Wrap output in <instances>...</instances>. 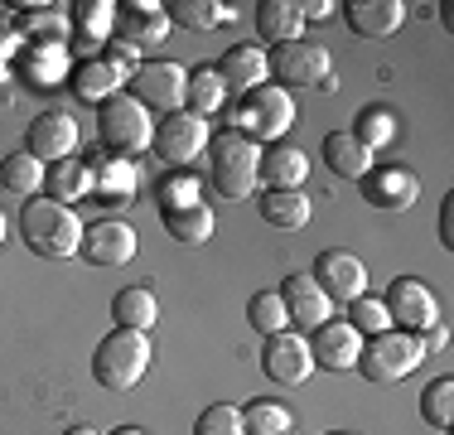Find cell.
<instances>
[{
  "label": "cell",
  "instance_id": "cell-44",
  "mask_svg": "<svg viewBox=\"0 0 454 435\" xmlns=\"http://www.w3.org/2000/svg\"><path fill=\"white\" fill-rule=\"evenodd\" d=\"M5 68H10V49H5V39H0V78H5Z\"/></svg>",
  "mask_w": 454,
  "mask_h": 435
},
{
  "label": "cell",
  "instance_id": "cell-13",
  "mask_svg": "<svg viewBox=\"0 0 454 435\" xmlns=\"http://www.w3.org/2000/svg\"><path fill=\"white\" fill-rule=\"evenodd\" d=\"M262 373L271 377V383H280V387L309 383V373H315L309 339H305V334H290V329L271 334V339H266V348H262Z\"/></svg>",
  "mask_w": 454,
  "mask_h": 435
},
{
  "label": "cell",
  "instance_id": "cell-6",
  "mask_svg": "<svg viewBox=\"0 0 454 435\" xmlns=\"http://www.w3.org/2000/svg\"><path fill=\"white\" fill-rule=\"evenodd\" d=\"M97 130H102V146L121 160H136L150 150V136H155V116L136 102L131 92H116L97 107Z\"/></svg>",
  "mask_w": 454,
  "mask_h": 435
},
{
  "label": "cell",
  "instance_id": "cell-45",
  "mask_svg": "<svg viewBox=\"0 0 454 435\" xmlns=\"http://www.w3.org/2000/svg\"><path fill=\"white\" fill-rule=\"evenodd\" d=\"M63 435H102V431H92V426H73V431H63Z\"/></svg>",
  "mask_w": 454,
  "mask_h": 435
},
{
  "label": "cell",
  "instance_id": "cell-25",
  "mask_svg": "<svg viewBox=\"0 0 454 435\" xmlns=\"http://www.w3.org/2000/svg\"><path fill=\"white\" fill-rule=\"evenodd\" d=\"M256 35L266 44H295L305 35V15H300V0H262L256 5Z\"/></svg>",
  "mask_w": 454,
  "mask_h": 435
},
{
  "label": "cell",
  "instance_id": "cell-32",
  "mask_svg": "<svg viewBox=\"0 0 454 435\" xmlns=\"http://www.w3.org/2000/svg\"><path fill=\"white\" fill-rule=\"evenodd\" d=\"M223 107H227V87L218 78V68H213V63L193 68L189 73V97H184V112H193V116H203V122H208V116L223 112Z\"/></svg>",
  "mask_w": 454,
  "mask_h": 435
},
{
  "label": "cell",
  "instance_id": "cell-17",
  "mask_svg": "<svg viewBox=\"0 0 454 435\" xmlns=\"http://www.w3.org/2000/svg\"><path fill=\"white\" fill-rule=\"evenodd\" d=\"M358 353H363V334L353 329L348 320H324L319 329L309 334V358H315V368L348 373V368H358Z\"/></svg>",
  "mask_w": 454,
  "mask_h": 435
},
{
  "label": "cell",
  "instance_id": "cell-26",
  "mask_svg": "<svg viewBox=\"0 0 454 435\" xmlns=\"http://www.w3.org/2000/svg\"><path fill=\"white\" fill-rule=\"evenodd\" d=\"M112 320H116V329L150 334V329L160 324V300H155V290H150V286H126V290H116Z\"/></svg>",
  "mask_w": 454,
  "mask_h": 435
},
{
  "label": "cell",
  "instance_id": "cell-42",
  "mask_svg": "<svg viewBox=\"0 0 454 435\" xmlns=\"http://www.w3.org/2000/svg\"><path fill=\"white\" fill-rule=\"evenodd\" d=\"M440 242L454 247V194H450L445 203H440Z\"/></svg>",
  "mask_w": 454,
  "mask_h": 435
},
{
  "label": "cell",
  "instance_id": "cell-14",
  "mask_svg": "<svg viewBox=\"0 0 454 435\" xmlns=\"http://www.w3.org/2000/svg\"><path fill=\"white\" fill-rule=\"evenodd\" d=\"M78 257L88 266H126L136 257V227L121 223V218H97V223L82 227Z\"/></svg>",
  "mask_w": 454,
  "mask_h": 435
},
{
  "label": "cell",
  "instance_id": "cell-23",
  "mask_svg": "<svg viewBox=\"0 0 454 435\" xmlns=\"http://www.w3.org/2000/svg\"><path fill=\"white\" fill-rule=\"evenodd\" d=\"M88 194H92V165H82L78 155L44 165V199L63 203V209H73V203L88 199Z\"/></svg>",
  "mask_w": 454,
  "mask_h": 435
},
{
  "label": "cell",
  "instance_id": "cell-21",
  "mask_svg": "<svg viewBox=\"0 0 454 435\" xmlns=\"http://www.w3.org/2000/svg\"><path fill=\"white\" fill-rule=\"evenodd\" d=\"M406 0H353L348 5V29L358 39H387L402 29L406 20Z\"/></svg>",
  "mask_w": 454,
  "mask_h": 435
},
{
  "label": "cell",
  "instance_id": "cell-49",
  "mask_svg": "<svg viewBox=\"0 0 454 435\" xmlns=\"http://www.w3.org/2000/svg\"><path fill=\"white\" fill-rule=\"evenodd\" d=\"M286 435H295V431H286Z\"/></svg>",
  "mask_w": 454,
  "mask_h": 435
},
{
  "label": "cell",
  "instance_id": "cell-33",
  "mask_svg": "<svg viewBox=\"0 0 454 435\" xmlns=\"http://www.w3.org/2000/svg\"><path fill=\"white\" fill-rule=\"evenodd\" d=\"M165 15L169 25H184V29H218L232 20V10L218 5V0H165Z\"/></svg>",
  "mask_w": 454,
  "mask_h": 435
},
{
  "label": "cell",
  "instance_id": "cell-8",
  "mask_svg": "<svg viewBox=\"0 0 454 435\" xmlns=\"http://www.w3.org/2000/svg\"><path fill=\"white\" fill-rule=\"evenodd\" d=\"M131 97L145 112H184V97H189V68L184 63H169V59H155V63H136L131 73Z\"/></svg>",
  "mask_w": 454,
  "mask_h": 435
},
{
  "label": "cell",
  "instance_id": "cell-5",
  "mask_svg": "<svg viewBox=\"0 0 454 435\" xmlns=\"http://www.w3.org/2000/svg\"><path fill=\"white\" fill-rule=\"evenodd\" d=\"M420 363H426V339H420V334H406V329L372 334V339L363 344V353H358V373L377 387L402 383V377H411Z\"/></svg>",
  "mask_w": 454,
  "mask_h": 435
},
{
  "label": "cell",
  "instance_id": "cell-39",
  "mask_svg": "<svg viewBox=\"0 0 454 435\" xmlns=\"http://www.w3.org/2000/svg\"><path fill=\"white\" fill-rule=\"evenodd\" d=\"M193 435H247V431H242V411H237L232 401H213V407L199 411Z\"/></svg>",
  "mask_w": 454,
  "mask_h": 435
},
{
  "label": "cell",
  "instance_id": "cell-19",
  "mask_svg": "<svg viewBox=\"0 0 454 435\" xmlns=\"http://www.w3.org/2000/svg\"><path fill=\"white\" fill-rule=\"evenodd\" d=\"M280 300H286V320L300 324V329L315 334L324 320H333V300L309 281V271H295V276L280 281Z\"/></svg>",
  "mask_w": 454,
  "mask_h": 435
},
{
  "label": "cell",
  "instance_id": "cell-9",
  "mask_svg": "<svg viewBox=\"0 0 454 435\" xmlns=\"http://www.w3.org/2000/svg\"><path fill=\"white\" fill-rule=\"evenodd\" d=\"M382 304H387L392 329L420 334V339H426V334L440 324V300H435V290H430L420 276H396L392 286H387Z\"/></svg>",
  "mask_w": 454,
  "mask_h": 435
},
{
  "label": "cell",
  "instance_id": "cell-41",
  "mask_svg": "<svg viewBox=\"0 0 454 435\" xmlns=\"http://www.w3.org/2000/svg\"><path fill=\"white\" fill-rule=\"evenodd\" d=\"M155 199H160V213H165V209H193V203H203V199H199V179H193L189 170H175V174H169V179L155 189Z\"/></svg>",
  "mask_w": 454,
  "mask_h": 435
},
{
  "label": "cell",
  "instance_id": "cell-4",
  "mask_svg": "<svg viewBox=\"0 0 454 435\" xmlns=\"http://www.w3.org/2000/svg\"><path fill=\"white\" fill-rule=\"evenodd\" d=\"M232 122H237V136H247L252 146H276V140L295 126V97L280 92L271 83H262L247 97H237Z\"/></svg>",
  "mask_w": 454,
  "mask_h": 435
},
{
  "label": "cell",
  "instance_id": "cell-30",
  "mask_svg": "<svg viewBox=\"0 0 454 435\" xmlns=\"http://www.w3.org/2000/svg\"><path fill=\"white\" fill-rule=\"evenodd\" d=\"M160 223H165V233L175 237V242L203 247L213 237V227H218V218H213L208 203H193V209H165V213H160Z\"/></svg>",
  "mask_w": 454,
  "mask_h": 435
},
{
  "label": "cell",
  "instance_id": "cell-10",
  "mask_svg": "<svg viewBox=\"0 0 454 435\" xmlns=\"http://www.w3.org/2000/svg\"><path fill=\"white\" fill-rule=\"evenodd\" d=\"M208 140H213V130H208L203 116L169 112V116H160V122H155L150 146H155V155L165 160L169 170H184V165H193V155H199V150H208Z\"/></svg>",
  "mask_w": 454,
  "mask_h": 435
},
{
  "label": "cell",
  "instance_id": "cell-20",
  "mask_svg": "<svg viewBox=\"0 0 454 435\" xmlns=\"http://www.w3.org/2000/svg\"><path fill=\"white\" fill-rule=\"evenodd\" d=\"M73 92L82 97V102H97L102 107L106 97L126 92V83H131V68H121V63H112L106 53H88V59L78 63V68L68 73Z\"/></svg>",
  "mask_w": 454,
  "mask_h": 435
},
{
  "label": "cell",
  "instance_id": "cell-38",
  "mask_svg": "<svg viewBox=\"0 0 454 435\" xmlns=\"http://www.w3.org/2000/svg\"><path fill=\"white\" fill-rule=\"evenodd\" d=\"M112 20H116V5L112 0H88V5H78V20H73V29H78V39L97 49L106 35H112Z\"/></svg>",
  "mask_w": 454,
  "mask_h": 435
},
{
  "label": "cell",
  "instance_id": "cell-46",
  "mask_svg": "<svg viewBox=\"0 0 454 435\" xmlns=\"http://www.w3.org/2000/svg\"><path fill=\"white\" fill-rule=\"evenodd\" d=\"M112 435H145V431H140V426H116Z\"/></svg>",
  "mask_w": 454,
  "mask_h": 435
},
{
  "label": "cell",
  "instance_id": "cell-22",
  "mask_svg": "<svg viewBox=\"0 0 454 435\" xmlns=\"http://www.w3.org/2000/svg\"><path fill=\"white\" fill-rule=\"evenodd\" d=\"M15 73L29 87H59L68 78V53L63 44H29V49H15Z\"/></svg>",
  "mask_w": 454,
  "mask_h": 435
},
{
  "label": "cell",
  "instance_id": "cell-7",
  "mask_svg": "<svg viewBox=\"0 0 454 435\" xmlns=\"http://www.w3.org/2000/svg\"><path fill=\"white\" fill-rule=\"evenodd\" d=\"M271 78L280 92L290 87H315V92H333V59L324 44H309V39H295V44H280L271 53Z\"/></svg>",
  "mask_w": 454,
  "mask_h": 435
},
{
  "label": "cell",
  "instance_id": "cell-48",
  "mask_svg": "<svg viewBox=\"0 0 454 435\" xmlns=\"http://www.w3.org/2000/svg\"><path fill=\"white\" fill-rule=\"evenodd\" d=\"M324 435H358V431H324Z\"/></svg>",
  "mask_w": 454,
  "mask_h": 435
},
{
  "label": "cell",
  "instance_id": "cell-27",
  "mask_svg": "<svg viewBox=\"0 0 454 435\" xmlns=\"http://www.w3.org/2000/svg\"><path fill=\"white\" fill-rule=\"evenodd\" d=\"M92 199L97 203H131L136 199V165L121 155H106L92 165Z\"/></svg>",
  "mask_w": 454,
  "mask_h": 435
},
{
  "label": "cell",
  "instance_id": "cell-40",
  "mask_svg": "<svg viewBox=\"0 0 454 435\" xmlns=\"http://www.w3.org/2000/svg\"><path fill=\"white\" fill-rule=\"evenodd\" d=\"M343 320L353 324V329L358 334H367V339H372V334H382V329H392V320H387V304L377 300V296H358L353 304H343Z\"/></svg>",
  "mask_w": 454,
  "mask_h": 435
},
{
  "label": "cell",
  "instance_id": "cell-29",
  "mask_svg": "<svg viewBox=\"0 0 454 435\" xmlns=\"http://www.w3.org/2000/svg\"><path fill=\"white\" fill-rule=\"evenodd\" d=\"M324 165L333 174H343V179H363V174L372 170V150L358 146L353 130H329V136H324Z\"/></svg>",
  "mask_w": 454,
  "mask_h": 435
},
{
  "label": "cell",
  "instance_id": "cell-24",
  "mask_svg": "<svg viewBox=\"0 0 454 435\" xmlns=\"http://www.w3.org/2000/svg\"><path fill=\"white\" fill-rule=\"evenodd\" d=\"M309 179V155L286 140H276L271 150H262V184L266 189H305Z\"/></svg>",
  "mask_w": 454,
  "mask_h": 435
},
{
  "label": "cell",
  "instance_id": "cell-12",
  "mask_svg": "<svg viewBox=\"0 0 454 435\" xmlns=\"http://www.w3.org/2000/svg\"><path fill=\"white\" fill-rule=\"evenodd\" d=\"M112 35L136 53L160 49L169 35V15H165V5H150V0H121V5H116V20H112Z\"/></svg>",
  "mask_w": 454,
  "mask_h": 435
},
{
  "label": "cell",
  "instance_id": "cell-35",
  "mask_svg": "<svg viewBox=\"0 0 454 435\" xmlns=\"http://www.w3.org/2000/svg\"><path fill=\"white\" fill-rule=\"evenodd\" d=\"M247 324H252L262 339H271V334L290 329L286 320V300H280V290H256L252 300H247Z\"/></svg>",
  "mask_w": 454,
  "mask_h": 435
},
{
  "label": "cell",
  "instance_id": "cell-3",
  "mask_svg": "<svg viewBox=\"0 0 454 435\" xmlns=\"http://www.w3.org/2000/svg\"><path fill=\"white\" fill-rule=\"evenodd\" d=\"M150 334H136V329H112L92 353V377L97 387L106 392H131L150 368Z\"/></svg>",
  "mask_w": 454,
  "mask_h": 435
},
{
  "label": "cell",
  "instance_id": "cell-34",
  "mask_svg": "<svg viewBox=\"0 0 454 435\" xmlns=\"http://www.w3.org/2000/svg\"><path fill=\"white\" fill-rule=\"evenodd\" d=\"M0 189L20 194V199H29V194L44 189V165H39L29 150H15V155L0 160Z\"/></svg>",
  "mask_w": 454,
  "mask_h": 435
},
{
  "label": "cell",
  "instance_id": "cell-11",
  "mask_svg": "<svg viewBox=\"0 0 454 435\" xmlns=\"http://www.w3.org/2000/svg\"><path fill=\"white\" fill-rule=\"evenodd\" d=\"M309 281L329 296L333 304H353L358 296H367V266L353 252H343V247H329V252L315 257V271H309Z\"/></svg>",
  "mask_w": 454,
  "mask_h": 435
},
{
  "label": "cell",
  "instance_id": "cell-31",
  "mask_svg": "<svg viewBox=\"0 0 454 435\" xmlns=\"http://www.w3.org/2000/svg\"><path fill=\"white\" fill-rule=\"evenodd\" d=\"M396 136H402V122H396V112L387 102H372V107H363V112L353 116V140L367 146V150L392 146Z\"/></svg>",
  "mask_w": 454,
  "mask_h": 435
},
{
  "label": "cell",
  "instance_id": "cell-1",
  "mask_svg": "<svg viewBox=\"0 0 454 435\" xmlns=\"http://www.w3.org/2000/svg\"><path fill=\"white\" fill-rule=\"evenodd\" d=\"M82 227L88 223H82L78 213L63 209V203H53V199H39V203H25V209H20V237L29 242L35 257H49V261L78 257Z\"/></svg>",
  "mask_w": 454,
  "mask_h": 435
},
{
  "label": "cell",
  "instance_id": "cell-47",
  "mask_svg": "<svg viewBox=\"0 0 454 435\" xmlns=\"http://www.w3.org/2000/svg\"><path fill=\"white\" fill-rule=\"evenodd\" d=\"M0 242H5V213H0Z\"/></svg>",
  "mask_w": 454,
  "mask_h": 435
},
{
  "label": "cell",
  "instance_id": "cell-16",
  "mask_svg": "<svg viewBox=\"0 0 454 435\" xmlns=\"http://www.w3.org/2000/svg\"><path fill=\"white\" fill-rule=\"evenodd\" d=\"M358 184H363V199L387 213H406L420 199V179L406 165H372Z\"/></svg>",
  "mask_w": 454,
  "mask_h": 435
},
{
  "label": "cell",
  "instance_id": "cell-37",
  "mask_svg": "<svg viewBox=\"0 0 454 435\" xmlns=\"http://www.w3.org/2000/svg\"><path fill=\"white\" fill-rule=\"evenodd\" d=\"M420 416H426V426H435V431L454 426V377H435V383L420 392Z\"/></svg>",
  "mask_w": 454,
  "mask_h": 435
},
{
  "label": "cell",
  "instance_id": "cell-36",
  "mask_svg": "<svg viewBox=\"0 0 454 435\" xmlns=\"http://www.w3.org/2000/svg\"><path fill=\"white\" fill-rule=\"evenodd\" d=\"M242 431L247 435H286L290 431V411L280 407V401L256 397V401H247V407H242Z\"/></svg>",
  "mask_w": 454,
  "mask_h": 435
},
{
  "label": "cell",
  "instance_id": "cell-15",
  "mask_svg": "<svg viewBox=\"0 0 454 435\" xmlns=\"http://www.w3.org/2000/svg\"><path fill=\"white\" fill-rule=\"evenodd\" d=\"M213 68H218L227 97H247L252 87L271 83V53L262 44H232V49H223V59Z\"/></svg>",
  "mask_w": 454,
  "mask_h": 435
},
{
  "label": "cell",
  "instance_id": "cell-28",
  "mask_svg": "<svg viewBox=\"0 0 454 435\" xmlns=\"http://www.w3.org/2000/svg\"><path fill=\"white\" fill-rule=\"evenodd\" d=\"M309 213H315V203H309L305 189H266L262 194V218L280 233H300V227L309 223Z\"/></svg>",
  "mask_w": 454,
  "mask_h": 435
},
{
  "label": "cell",
  "instance_id": "cell-43",
  "mask_svg": "<svg viewBox=\"0 0 454 435\" xmlns=\"http://www.w3.org/2000/svg\"><path fill=\"white\" fill-rule=\"evenodd\" d=\"M333 10H339L333 0H305V5H300V15H305V20H329Z\"/></svg>",
  "mask_w": 454,
  "mask_h": 435
},
{
  "label": "cell",
  "instance_id": "cell-18",
  "mask_svg": "<svg viewBox=\"0 0 454 435\" xmlns=\"http://www.w3.org/2000/svg\"><path fill=\"white\" fill-rule=\"evenodd\" d=\"M25 150L39 160V165H53V160H68L78 155V122L68 112H44L29 122Z\"/></svg>",
  "mask_w": 454,
  "mask_h": 435
},
{
  "label": "cell",
  "instance_id": "cell-2",
  "mask_svg": "<svg viewBox=\"0 0 454 435\" xmlns=\"http://www.w3.org/2000/svg\"><path fill=\"white\" fill-rule=\"evenodd\" d=\"M208 174L223 199H232V203L252 199L256 184H262V146H252L237 130H223V136L208 140Z\"/></svg>",
  "mask_w": 454,
  "mask_h": 435
}]
</instances>
